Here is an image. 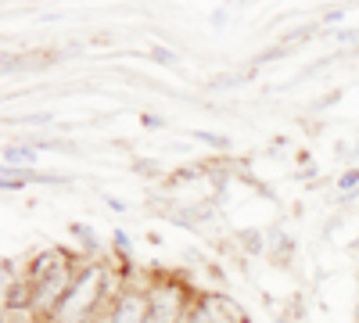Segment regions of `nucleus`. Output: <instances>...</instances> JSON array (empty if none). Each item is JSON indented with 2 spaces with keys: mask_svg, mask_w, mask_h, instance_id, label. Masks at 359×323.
<instances>
[{
  "mask_svg": "<svg viewBox=\"0 0 359 323\" xmlns=\"http://www.w3.org/2000/svg\"><path fill=\"white\" fill-rule=\"evenodd\" d=\"M101 284H104V270L101 266H86L72 280L62 309L54 312V323H83L90 312L97 309V302H101Z\"/></svg>",
  "mask_w": 359,
  "mask_h": 323,
  "instance_id": "1",
  "label": "nucleus"
},
{
  "mask_svg": "<svg viewBox=\"0 0 359 323\" xmlns=\"http://www.w3.org/2000/svg\"><path fill=\"white\" fill-rule=\"evenodd\" d=\"M147 319H151V298L137 295V291L118 295L108 312V323H147Z\"/></svg>",
  "mask_w": 359,
  "mask_h": 323,
  "instance_id": "2",
  "label": "nucleus"
},
{
  "mask_svg": "<svg viewBox=\"0 0 359 323\" xmlns=\"http://www.w3.org/2000/svg\"><path fill=\"white\" fill-rule=\"evenodd\" d=\"M62 270H69V255H65L62 248H47L43 255H36V259H33L29 280L40 284V280H47V277H54V273H62Z\"/></svg>",
  "mask_w": 359,
  "mask_h": 323,
  "instance_id": "3",
  "label": "nucleus"
},
{
  "mask_svg": "<svg viewBox=\"0 0 359 323\" xmlns=\"http://www.w3.org/2000/svg\"><path fill=\"white\" fill-rule=\"evenodd\" d=\"M4 165H8V169L15 165V172H22V169L33 172V169H36V151H33V148H8V151H4Z\"/></svg>",
  "mask_w": 359,
  "mask_h": 323,
  "instance_id": "4",
  "label": "nucleus"
},
{
  "mask_svg": "<svg viewBox=\"0 0 359 323\" xmlns=\"http://www.w3.org/2000/svg\"><path fill=\"white\" fill-rule=\"evenodd\" d=\"M180 323H216L212 316H208L205 309H201V302H198V309H191V312H184V319Z\"/></svg>",
  "mask_w": 359,
  "mask_h": 323,
  "instance_id": "5",
  "label": "nucleus"
},
{
  "mask_svg": "<svg viewBox=\"0 0 359 323\" xmlns=\"http://www.w3.org/2000/svg\"><path fill=\"white\" fill-rule=\"evenodd\" d=\"M355 187H359V169H348L338 180V191H355Z\"/></svg>",
  "mask_w": 359,
  "mask_h": 323,
  "instance_id": "6",
  "label": "nucleus"
},
{
  "mask_svg": "<svg viewBox=\"0 0 359 323\" xmlns=\"http://www.w3.org/2000/svg\"><path fill=\"white\" fill-rule=\"evenodd\" d=\"M201 144H212V148H230V140L226 137H216V133H194Z\"/></svg>",
  "mask_w": 359,
  "mask_h": 323,
  "instance_id": "7",
  "label": "nucleus"
},
{
  "mask_svg": "<svg viewBox=\"0 0 359 323\" xmlns=\"http://www.w3.org/2000/svg\"><path fill=\"white\" fill-rule=\"evenodd\" d=\"M155 62H162V65H169V69H176V54H169L165 47H155Z\"/></svg>",
  "mask_w": 359,
  "mask_h": 323,
  "instance_id": "8",
  "label": "nucleus"
},
{
  "mask_svg": "<svg viewBox=\"0 0 359 323\" xmlns=\"http://www.w3.org/2000/svg\"><path fill=\"white\" fill-rule=\"evenodd\" d=\"M147 323H158V319H155V316H151V319H147Z\"/></svg>",
  "mask_w": 359,
  "mask_h": 323,
  "instance_id": "9",
  "label": "nucleus"
}]
</instances>
